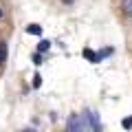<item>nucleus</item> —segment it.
Listing matches in <instances>:
<instances>
[{
    "label": "nucleus",
    "mask_w": 132,
    "mask_h": 132,
    "mask_svg": "<svg viewBox=\"0 0 132 132\" xmlns=\"http://www.w3.org/2000/svg\"><path fill=\"white\" fill-rule=\"evenodd\" d=\"M66 128L71 132H77V130H101V123H99L97 112L86 110V112H81V114H71V119L66 121Z\"/></svg>",
    "instance_id": "1"
},
{
    "label": "nucleus",
    "mask_w": 132,
    "mask_h": 132,
    "mask_svg": "<svg viewBox=\"0 0 132 132\" xmlns=\"http://www.w3.org/2000/svg\"><path fill=\"white\" fill-rule=\"evenodd\" d=\"M84 57H86V60H90L93 64H97V62H101V57H99V53H93L90 48H84Z\"/></svg>",
    "instance_id": "2"
},
{
    "label": "nucleus",
    "mask_w": 132,
    "mask_h": 132,
    "mask_svg": "<svg viewBox=\"0 0 132 132\" xmlns=\"http://www.w3.org/2000/svg\"><path fill=\"white\" fill-rule=\"evenodd\" d=\"M7 53H9V51H7V42H2V40H0V66L7 62Z\"/></svg>",
    "instance_id": "3"
},
{
    "label": "nucleus",
    "mask_w": 132,
    "mask_h": 132,
    "mask_svg": "<svg viewBox=\"0 0 132 132\" xmlns=\"http://www.w3.org/2000/svg\"><path fill=\"white\" fill-rule=\"evenodd\" d=\"M121 9L126 15H130L132 18V0H121Z\"/></svg>",
    "instance_id": "4"
},
{
    "label": "nucleus",
    "mask_w": 132,
    "mask_h": 132,
    "mask_svg": "<svg viewBox=\"0 0 132 132\" xmlns=\"http://www.w3.org/2000/svg\"><path fill=\"white\" fill-rule=\"evenodd\" d=\"M27 33H31V35H42V27H40V24H29Z\"/></svg>",
    "instance_id": "5"
},
{
    "label": "nucleus",
    "mask_w": 132,
    "mask_h": 132,
    "mask_svg": "<svg viewBox=\"0 0 132 132\" xmlns=\"http://www.w3.org/2000/svg\"><path fill=\"white\" fill-rule=\"evenodd\" d=\"M48 48H51V42H48V40H42V42L38 44V51H40V53H46Z\"/></svg>",
    "instance_id": "6"
},
{
    "label": "nucleus",
    "mask_w": 132,
    "mask_h": 132,
    "mask_svg": "<svg viewBox=\"0 0 132 132\" xmlns=\"http://www.w3.org/2000/svg\"><path fill=\"white\" fill-rule=\"evenodd\" d=\"M121 126L126 128V130H130V128H132V117H126V119L121 121Z\"/></svg>",
    "instance_id": "7"
},
{
    "label": "nucleus",
    "mask_w": 132,
    "mask_h": 132,
    "mask_svg": "<svg viewBox=\"0 0 132 132\" xmlns=\"http://www.w3.org/2000/svg\"><path fill=\"white\" fill-rule=\"evenodd\" d=\"M33 64H42V53H33Z\"/></svg>",
    "instance_id": "8"
},
{
    "label": "nucleus",
    "mask_w": 132,
    "mask_h": 132,
    "mask_svg": "<svg viewBox=\"0 0 132 132\" xmlns=\"http://www.w3.org/2000/svg\"><path fill=\"white\" fill-rule=\"evenodd\" d=\"M40 84H42V77L35 75V77H33V88H40Z\"/></svg>",
    "instance_id": "9"
},
{
    "label": "nucleus",
    "mask_w": 132,
    "mask_h": 132,
    "mask_svg": "<svg viewBox=\"0 0 132 132\" xmlns=\"http://www.w3.org/2000/svg\"><path fill=\"white\" fill-rule=\"evenodd\" d=\"M62 2H64V5H73V2H75V0H62Z\"/></svg>",
    "instance_id": "10"
},
{
    "label": "nucleus",
    "mask_w": 132,
    "mask_h": 132,
    "mask_svg": "<svg viewBox=\"0 0 132 132\" xmlns=\"http://www.w3.org/2000/svg\"><path fill=\"white\" fill-rule=\"evenodd\" d=\"M0 18H2V9H0Z\"/></svg>",
    "instance_id": "11"
}]
</instances>
